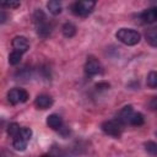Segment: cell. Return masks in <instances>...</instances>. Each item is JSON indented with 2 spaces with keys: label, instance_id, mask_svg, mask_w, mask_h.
Listing matches in <instances>:
<instances>
[{
  "label": "cell",
  "instance_id": "obj_21",
  "mask_svg": "<svg viewBox=\"0 0 157 157\" xmlns=\"http://www.w3.org/2000/svg\"><path fill=\"white\" fill-rule=\"evenodd\" d=\"M2 7H9V9H16L20 6L18 1H6V2H1Z\"/></svg>",
  "mask_w": 157,
  "mask_h": 157
},
{
  "label": "cell",
  "instance_id": "obj_15",
  "mask_svg": "<svg viewBox=\"0 0 157 157\" xmlns=\"http://www.w3.org/2000/svg\"><path fill=\"white\" fill-rule=\"evenodd\" d=\"M61 29H63V34H64L66 38H71V37H74L75 33H76V27H75L72 23H70V22L64 23V26H63Z\"/></svg>",
  "mask_w": 157,
  "mask_h": 157
},
{
  "label": "cell",
  "instance_id": "obj_8",
  "mask_svg": "<svg viewBox=\"0 0 157 157\" xmlns=\"http://www.w3.org/2000/svg\"><path fill=\"white\" fill-rule=\"evenodd\" d=\"M34 105L38 109H48L53 105V98L48 94H39L34 99Z\"/></svg>",
  "mask_w": 157,
  "mask_h": 157
},
{
  "label": "cell",
  "instance_id": "obj_22",
  "mask_svg": "<svg viewBox=\"0 0 157 157\" xmlns=\"http://www.w3.org/2000/svg\"><path fill=\"white\" fill-rule=\"evenodd\" d=\"M97 90H105V88H109V83H105V82H99L96 85Z\"/></svg>",
  "mask_w": 157,
  "mask_h": 157
},
{
  "label": "cell",
  "instance_id": "obj_12",
  "mask_svg": "<svg viewBox=\"0 0 157 157\" xmlns=\"http://www.w3.org/2000/svg\"><path fill=\"white\" fill-rule=\"evenodd\" d=\"M52 28H53L52 25L45 21V22H43V23L37 25V33H38V36H40L42 38H47V37L52 33Z\"/></svg>",
  "mask_w": 157,
  "mask_h": 157
},
{
  "label": "cell",
  "instance_id": "obj_23",
  "mask_svg": "<svg viewBox=\"0 0 157 157\" xmlns=\"http://www.w3.org/2000/svg\"><path fill=\"white\" fill-rule=\"evenodd\" d=\"M150 107H151L153 110L157 112V97H153V98L151 99V102H150Z\"/></svg>",
  "mask_w": 157,
  "mask_h": 157
},
{
  "label": "cell",
  "instance_id": "obj_11",
  "mask_svg": "<svg viewBox=\"0 0 157 157\" xmlns=\"http://www.w3.org/2000/svg\"><path fill=\"white\" fill-rule=\"evenodd\" d=\"M134 108H132V105H125L121 110H120V113H119V120L125 125V124H129L130 123V119H131V117H132V114H134Z\"/></svg>",
  "mask_w": 157,
  "mask_h": 157
},
{
  "label": "cell",
  "instance_id": "obj_20",
  "mask_svg": "<svg viewBox=\"0 0 157 157\" xmlns=\"http://www.w3.org/2000/svg\"><path fill=\"white\" fill-rule=\"evenodd\" d=\"M20 130H21L20 125H18V124H16V123H12V124H10V125H9V128H7V134L13 139V137L20 132Z\"/></svg>",
  "mask_w": 157,
  "mask_h": 157
},
{
  "label": "cell",
  "instance_id": "obj_10",
  "mask_svg": "<svg viewBox=\"0 0 157 157\" xmlns=\"http://www.w3.org/2000/svg\"><path fill=\"white\" fill-rule=\"evenodd\" d=\"M141 18L145 23H153L157 21V6L150 7L141 13Z\"/></svg>",
  "mask_w": 157,
  "mask_h": 157
},
{
  "label": "cell",
  "instance_id": "obj_6",
  "mask_svg": "<svg viewBox=\"0 0 157 157\" xmlns=\"http://www.w3.org/2000/svg\"><path fill=\"white\" fill-rule=\"evenodd\" d=\"M85 74L90 77L96 76L98 74H102V65L94 56L87 58V61L85 64Z\"/></svg>",
  "mask_w": 157,
  "mask_h": 157
},
{
  "label": "cell",
  "instance_id": "obj_4",
  "mask_svg": "<svg viewBox=\"0 0 157 157\" xmlns=\"http://www.w3.org/2000/svg\"><path fill=\"white\" fill-rule=\"evenodd\" d=\"M96 6V2L94 1H91V0H83V1H76L74 5H72V12L76 15V16H80V17H86L88 16L93 7Z\"/></svg>",
  "mask_w": 157,
  "mask_h": 157
},
{
  "label": "cell",
  "instance_id": "obj_1",
  "mask_svg": "<svg viewBox=\"0 0 157 157\" xmlns=\"http://www.w3.org/2000/svg\"><path fill=\"white\" fill-rule=\"evenodd\" d=\"M115 37L119 42H121L125 45H135L141 39L140 33L132 28H120L115 33Z\"/></svg>",
  "mask_w": 157,
  "mask_h": 157
},
{
  "label": "cell",
  "instance_id": "obj_26",
  "mask_svg": "<svg viewBox=\"0 0 157 157\" xmlns=\"http://www.w3.org/2000/svg\"><path fill=\"white\" fill-rule=\"evenodd\" d=\"M156 136H157V131H156Z\"/></svg>",
  "mask_w": 157,
  "mask_h": 157
},
{
  "label": "cell",
  "instance_id": "obj_13",
  "mask_svg": "<svg viewBox=\"0 0 157 157\" xmlns=\"http://www.w3.org/2000/svg\"><path fill=\"white\" fill-rule=\"evenodd\" d=\"M145 39L146 42L152 45V47H157V28H150L145 32Z\"/></svg>",
  "mask_w": 157,
  "mask_h": 157
},
{
  "label": "cell",
  "instance_id": "obj_24",
  "mask_svg": "<svg viewBox=\"0 0 157 157\" xmlns=\"http://www.w3.org/2000/svg\"><path fill=\"white\" fill-rule=\"evenodd\" d=\"M5 20H6V15H5V12H4V11H1V23H4V22H5Z\"/></svg>",
  "mask_w": 157,
  "mask_h": 157
},
{
  "label": "cell",
  "instance_id": "obj_7",
  "mask_svg": "<svg viewBox=\"0 0 157 157\" xmlns=\"http://www.w3.org/2000/svg\"><path fill=\"white\" fill-rule=\"evenodd\" d=\"M12 48H13V50H16V52H20V53H26L27 50H28V48H29V42H28V39L26 38V37H23V36H17V37H15L13 39H12Z\"/></svg>",
  "mask_w": 157,
  "mask_h": 157
},
{
  "label": "cell",
  "instance_id": "obj_18",
  "mask_svg": "<svg viewBox=\"0 0 157 157\" xmlns=\"http://www.w3.org/2000/svg\"><path fill=\"white\" fill-rule=\"evenodd\" d=\"M144 146L147 153H150L151 156H157V144L155 141H147Z\"/></svg>",
  "mask_w": 157,
  "mask_h": 157
},
{
  "label": "cell",
  "instance_id": "obj_19",
  "mask_svg": "<svg viewBox=\"0 0 157 157\" xmlns=\"http://www.w3.org/2000/svg\"><path fill=\"white\" fill-rule=\"evenodd\" d=\"M21 59H22V53L16 52V50H13V52L9 55V63H10L11 65H17V64H20Z\"/></svg>",
  "mask_w": 157,
  "mask_h": 157
},
{
  "label": "cell",
  "instance_id": "obj_3",
  "mask_svg": "<svg viewBox=\"0 0 157 157\" xmlns=\"http://www.w3.org/2000/svg\"><path fill=\"white\" fill-rule=\"evenodd\" d=\"M31 137H32V130L29 128H21L20 132L12 140V146L17 151H25Z\"/></svg>",
  "mask_w": 157,
  "mask_h": 157
},
{
  "label": "cell",
  "instance_id": "obj_9",
  "mask_svg": "<svg viewBox=\"0 0 157 157\" xmlns=\"http://www.w3.org/2000/svg\"><path fill=\"white\" fill-rule=\"evenodd\" d=\"M47 125L53 130H60L63 129V119L58 114H50L47 118Z\"/></svg>",
  "mask_w": 157,
  "mask_h": 157
},
{
  "label": "cell",
  "instance_id": "obj_2",
  "mask_svg": "<svg viewBox=\"0 0 157 157\" xmlns=\"http://www.w3.org/2000/svg\"><path fill=\"white\" fill-rule=\"evenodd\" d=\"M101 128L104 134L113 136V137H120L123 134L124 124L119 119H112V120H107V121L102 123Z\"/></svg>",
  "mask_w": 157,
  "mask_h": 157
},
{
  "label": "cell",
  "instance_id": "obj_17",
  "mask_svg": "<svg viewBox=\"0 0 157 157\" xmlns=\"http://www.w3.org/2000/svg\"><path fill=\"white\" fill-rule=\"evenodd\" d=\"M146 83L150 88H157V71H151L147 75Z\"/></svg>",
  "mask_w": 157,
  "mask_h": 157
},
{
  "label": "cell",
  "instance_id": "obj_14",
  "mask_svg": "<svg viewBox=\"0 0 157 157\" xmlns=\"http://www.w3.org/2000/svg\"><path fill=\"white\" fill-rule=\"evenodd\" d=\"M47 7H48V10H49V12L52 15H59L61 12V10H63L61 2L58 1V0H50V1H48Z\"/></svg>",
  "mask_w": 157,
  "mask_h": 157
},
{
  "label": "cell",
  "instance_id": "obj_25",
  "mask_svg": "<svg viewBox=\"0 0 157 157\" xmlns=\"http://www.w3.org/2000/svg\"><path fill=\"white\" fill-rule=\"evenodd\" d=\"M40 157H50V155H42Z\"/></svg>",
  "mask_w": 157,
  "mask_h": 157
},
{
  "label": "cell",
  "instance_id": "obj_5",
  "mask_svg": "<svg viewBox=\"0 0 157 157\" xmlns=\"http://www.w3.org/2000/svg\"><path fill=\"white\" fill-rule=\"evenodd\" d=\"M7 99L13 105L18 103H25L28 99V93L23 88H12L7 93Z\"/></svg>",
  "mask_w": 157,
  "mask_h": 157
},
{
  "label": "cell",
  "instance_id": "obj_16",
  "mask_svg": "<svg viewBox=\"0 0 157 157\" xmlns=\"http://www.w3.org/2000/svg\"><path fill=\"white\" fill-rule=\"evenodd\" d=\"M144 121H145L144 115L141 113H139V112H134V114H132L129 124L130 125H134V126H140V125L144 124Z\"/></svg>",
  "mask_w": 157,
  "mask_h": 157
}]
</instances>
